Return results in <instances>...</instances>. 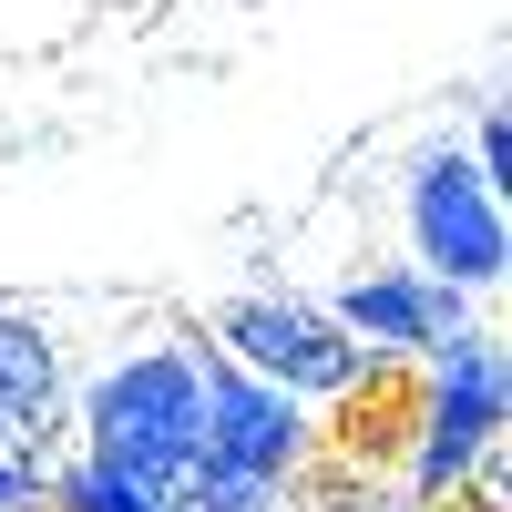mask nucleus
<instances>
[{"mask_svg": "<svg viewBox=\"0 0 512 512\" xmlns=\"http://www.w3.org/2000/svg\"><path fill=\"white\" fill-rule=\"evenodd\" d=\"M205 328H175L154 349H113L93 379H72V431L93 461H123L134 482L175 502L205 472V379H195Z\"/></svg>", "mask_w": 512, "mask_h": 512, "instance_id": "f257e3e1", "label": "nucleus"}, {"mask_svg": "<svg viewBox=\"0 0 512 512\" xmlns=\"http://www.w3.org/2000/svg\"><path fill=\"white\" fill-rule=\"evenodd\" d=\"M502 420H512L502 338H482V328L441 338V349L410 369V451H400V492H410L420 512H451L461 492H472V472L502 451Z\"/></svg>", "mask_w": 512, "mask_h": 512, "instance_id": "f03ea898", "label": "nucleus"}, {"mask_svg": "<svg viewBox=\"0 0 512 512\" xmlns=\"http://www.w3.org/2000/svg\"><path fill=\"white\" fill-rule=\"evenodd\" d=\"M205 338H216L236 369H256L267 390L308 400V410H338V400H349L369 369H390V359H369L359 338L338 328L318 297H297V287H246V297H226Z\"/></svg>", "mask_w": 512, "mask_h": 512, "instance_id": "7ed1b4c3", "label": "nucleus"}, {"mask_svg": "<svg viewBox=\"0 0 512 512\" xmlns=\"http://www.w3.org/2000/svg\"><path fill=\"white\" fill-rule=\"evenodd\" d=\"M400 226H410V267L441 277V287H461V297H492L502 267H512L502 185H482L472 154H461L451 134L410 154V175H400Z\"/></svg>", "mask_w": 512, "mask_h": 512, "instance_id": "20e7f679", "label": "nucleus"}, {"mask_svg": "<svg viewBox=\"0 0 512 512\" xmlns=\"http://www.w3.org/2000/svg\"><path fill=\"white\" fill-rule=\"evenodd\" d=\"M195 379H205V461L216 472H256V482H297L318 461V420L308 400L267 390L256 369H236L216 338L195 349Z\"/></svg>", "mask_w": 512, "mask_h": 512, "instance_id": "39448f33", "label": "nucleus"}, {"mask_svg": "<svg viewBox=\"0 0 512 512\" xmlns=\"http://www.w3.org/2000/svg\"><path fill=\"white\" fill-rule=\"evenodd\" d=\"M62 431H72V338L0 297V451L11 461H62Z\"/></svg>", "mask_w": 512, "mask_h": 512, "instance_id": "423d86ee", "label": "nucleus"}, {"mask_svg": "<svg viewBox=\"0 0 512 512\" xmlns=\"http://www.w3.org/2000/svg\"><path fill=\"white\" fill-rule=\"evenodd\" d=\"M318 308L349 328L369 359H390V369H420L441 338L472 328V297L441 287V277H420V267H359L338 297H318Z\"/></svg>", "mask_w": 512, "mask_h": 512, "instance_id": "0eeeda50", "label": "nucleus"}, {"mask_svg": "<svg viewBox=\"0 0 512 512\" xmlns=\"http://www.w3.org/2000/svg\"><path fill=\"white\" fill-rule=\"evenodd\" d=\"M41 512H164L154 482H134L123 461H93V451H62L52 482H41Z\"/></svg>", "mask_w": 512, "mask_h": 512, "instance_id": "6e6552de", "label": "nucleus"}, {"mask_svg": "<svg viewBox=\"0 0 512 512\" xmlns=\"http://www.w3.org/2000/svg\"><path fill=\"white\" fill-rule=\"evenodd\" d=\"M287 512H420L390 472H349V461H308L287 482Z\"/></svg>", "mask_w": 512, "mask_h": 512, "instance_id": "1a4fd4ad", "label": "nucleus"}, {"mask_svg": "<svg viewBox=\"0 0 512 512\" xmlns=\"http://www.w3.org/2000/svg\"><path fill=\"white\" fill-rule=\"evenodd\" d=\"M164 512H287V482H256V472H216V461H205V472L164 502Z\"/></svg>", "mask_w": 512, "mask_h": 512, "instance_id": "9d476101", "label": "nucleus"}, {"mask_svg": "<svg viewBox=\"0 0 512 512\" xmlns=\"http://www.w3.org/2000/svg\"><path fill=\"white\" fill-rule=\"evenodd\" d=\"M461 154H472V175H482V185L512 175V123H502V103H482V123H472V144H461Z\"/></svg>", "mask_w": 512, "mask_h": 512, "instance_id": "9b49d317", "label": "nucleus"}]
</instances>
